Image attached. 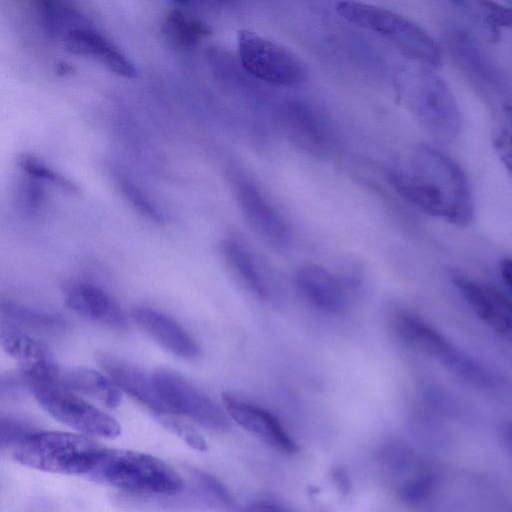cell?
I'll return each instance as SVG.
<instances>
[{
	"label": "cell",
	"mask_w": 512,
	"mask_h": 512,
	"mask_svg": "<svg viewBox=\"0 0 512 512\" xmlns=\"http://www.w3.org/2000/svg\"><path fill=\"white\" fill-rule=\"evenodd\" d=\"M222 254L243 287L254 297L266 299L269 291L252 255L240 242L227 239L222 244Z\"/></svg>",
	"instance_id": "cell-21"
},
{
	"label": "cell",
	"mask_w": 512,
	"mask_h": 512,
	"mask_svg": "<svg viewBox=\"0 0 512 512\" xmlns=\"http://www.w3.org/2000/svg\"><path fill=\"white\" fill-rule=\"evenodd\" d=\"M39 405L53 418L78 432L113 439L121 426L111 415L57 383H25Z\"/></svg>",
	"instance_id": "cell-6"
},
{
	"label": "cell",
	"mask_w": 512,
	"mask_h": 512,
	"mask_svg": "<svg viewBox=\"0 0 512 512\" xmlns=\"http://www.w3.org/2000/svg\"><path fill=\"white\" fill-rule=\"evenodd\" d=\"M157 421L166 429L185 441L197 451H206L208 446L205 438L192 426L173 418L170 414H156Z\"/></svg>",
	"instance_id": "cell-31"
},
{
	"label": "cell",
	"mask_w": 512,
	"mask_h": 512,
	"mask_svg": "<svg viewBox=\"0 0 512 512\" xmlns=\"http://www.w3.org/2000/svg\"><path fill=\"white\" fill-rule=\"evenodd\" d=\"M332 479L337 489L342 494H347L351 488V481L345 470L336 468L332 472Z\"/></svg>",
	"instance_id": "cell-35"
},
{
	"label": "cell",
	"mask_w": 512,
	"mask_h": 512,
	"mask_svg": "<svg viewBox=\"0 0 512 512\" xmlns=\"http://www.w3.org/2000/svg\"><path fill=\"white\" fill-rule=\"evenodd\" d=\"M476 16L491 41L499 38L501 27H512V7L492 1L475 2Z\"/></svg>",
	"instance_id": "cell-27"
},
{
	"label": "cell",
	"mask_w": 512,
	"mask_h": 512,
	"mask_svg": "<svg viewBox=\"0 0 512 512\" xmlns=\"http://www.w3.org/2000/svg\"><path fill=\"white\" fill-rule=\"evenodd\" d=\"M58 385L72 391L93 396L110 408L121 402L120 389L101 372L87 368H70L61 371Z\"/></svg>",
	"instance_id": "cell-20"
},
{
	"label": "cell",
	"mask_w": 512,
	"mask_h": 512,
	"mask_svg": "<svg viewBox=\"0 0 512 512\" xmlns=\"http://www.w3.org/2000/svg\"><path fill=\"white\" fill-rule=\"evenodd\" d=\"M238 61L253 79L282 87H293L306 79L302 62L289 50L250 30L237 35Z\"/></svg>",
	"instance_id": "cell-7"
},
{
	"label": "cell",
	"mask_w": 512,
	"mask_h": 512,
	"mask_svg": "<svg viewBox=\"0 0 512 512\" xmlns=\"http://www.w3.org/2000/svg\"><path fill=\"white\" fill-rule=\"evenodd\" d=\"M104 448L83 435L37 430L13 448L12 457L35 470L86 476Z\"/></svg>",
	"instance_id": "cell-4"
},
{
	"label": "cell",
	"mask_w": 512,
	"mask_h": 512,
	"mask_svg": "<svg viewBox=\"0 0 512 512\" xmlns=\"http://www.w3.org/2000/svg\"><path fill=\"white\" fill-rule=\"evenodd\" d=\"M222 403L228 417L242 429L272 448L289 455L298 451V445L270 411L224 392Z\"/></svg>",
	"instance_id": "cell-10"
},
{
	"label": "cell",
	"mask_w": 512,
	"mask_h": 512,
	"mask_svg": "<svg viewBox=\"0 0 512 512\" xmlns=\"http://www.w3.org/2000/svg\"><path fill=\"white\" fill-rule=\"evenodd\" d=\"M37 13L42 27L51 37L63 38L69 31L89 25L81 12L61 1H39Z\"/></svg>",
	"instance_id": "cell-22"
},
{
	"label": "cell",
	"mask_w": 512,
	"mask_h": 512,
	"mask_svg": "<svg viewBox=\"0 0 512 512\" xmlns=\"http://www.w3.org/2000/svg\"><path fill=\"white\" fill-rule=\"evenodd\" d=\"M245 512H290L284 506L271 501H257L250 504Z\"/></svg>",
	"instance_id": "cell-34"
},
{
	"label": "cell",
	"mask_w": 512,
	"mask_h": 512,
	"mask_svg": "<svg viewBox=\"0 0 512 512\" xmlns=\"http://www.w3.org/2000/svg\"><path fill=\"white\" fill-rule=\"evenodd\" d=\"M435 484L436 480L432 474H418L401 484L398 495L407 504H420L431 495Z\"/></svg>",
	"instance_id": "cell-30"
},
{
	"label": "cell",
	"mask_w": 512,
	"mask_h": 512,
	"mask_svg": "<svg viewBox=\"0 0 512 512\" xmlns=\"http://www.w3.org/2000/svg\"><path fill=\"white\" fill-rule=\"evenodd\" d=\"M337 12L359 28L374 32L391 43L404 56L427 69L441 64L437 42L419 25L389 9L365 3L343 1Z\"/></svg>",
	"instance_id": "cell-3"
},
{
	"label": "cell",
	"mask_w": 512,
	"mask_h": 512,
	"mask_svg": "<svg viewBox=\"0 0 512 512\" xmlns=\"http://www.w3.org/2000/svg\"><path fill=\"white\" fill-rule=\"evenodd\" d=\"M501 435L505 446L512 456V423H505L502 426Z\"/></svg>",
	"instance_id": "cell-37"
},
{
	"label": "cell",
	"mask_w": 512,
	"mask_h": 512,
	"mask_svg": "<svg viewBox=\"0 0 512 512\" xmlns=\"http://www.w3.org/2000/svg\"><path fill=\"white\" fill-rule=\"evenodd\" d=\"M393 189L418 210L459 226H468L474 205L468 179L459 164L444 152L420 145L411 170L388 174Z\"/></svg>",
	"instance_id": "cell-1"
},
{
	"label": "cell",
	"mask_w": 512,
	"mask_h": 512,
	"mask_svg": "<svg viewBox=\"0 0 512 512\" xmlns=\"http://www.w3.org/2000/svg\"><path fill=\"white\" fill-rule=\"evenodd\" d=\"M37 431L30 424L12 417H2L0 423L1 446L13 448Z\"/></svg>",
	"instance_id": "cell-32"
},
{
	"label": "cell",
	"mask_w": 512,
	"mask_h": 512,
	"mask_svg": "<svg viewBox=\"0 0 512 512\" xmlns=\"http://www.w3.org/2000/svg\"><path fill=\"white\" fill-rule=\"evenodd\" d=\"M500 273L503 281L512 291V258H506L501 261Z\"/></svg>",
	"instance_id": "cell-36"
},
{
	"label": "cell",
	"mask_w": 512,
	"mask_h": 512,
	"mask_svg": "<svg viewBox=\"0 0 512 512\" xmlns=\"http://www.w3.org/2000/svg\"><path fill=\"white\" fill-rule=\"evenodd\" d=\"M235 192L246 221L257 234L278 247L289 243L288 226L254 183L239 179Z\"/></svg>",
	"instance_id": "cell-12"
},
{
	"label": "cell",
	"mask_w": 512,
	"mask_h": 512,
	"mask_svg": "<svg viewBox=\"0 0 512 512\" xmlns=\"http://www.w3.org/2000/svg\"><path fill=\"white\" fill-rule=\"evenodd\" d=\"M63 299L65 305L81 317L116 330L127 328L122 309L97 285L88 282L71 283L65 287Z\"/></svg>",
	"instance_id": "cell-15"
},
{
	"label": "cell",
	"mask_w": 512,
	"mask_h": 512,
	"mask_svg": "<svg viewBox=\"0 0 512 512\" xmlns=\"http://www.w3.org/2000/svg\"><path fill=\"white\" fill-rule=\"evenodd\" d=\"M392 328L405 346L436 360L465 382L478 387L492 384L490 375L474 358L419 316L407 311L397 312L392 318Z\"/></svg>",
	"instance_id": "cell-5"
},
{
	"label": "cell",
	"mask_w": 512,
	"mask_h": 512,
	"mask_svg": "<svg viewBox=\"0 0 512 512\" xmlns=\"http://www.w3.org/2000/svg\"><path fill=\"white\" fill-rule=\"evenodd\" d=\"M166 37L178 46L191 48L196 46L210 29L201 20L195 18L182 8H174L168 12L163 22Z\"/></svg>",
	"instance_id": "cell-23"
},
{
	"label": "cell",
	"mask_w": 512,
	"mask_h": 512,
	"mask_svg": "<svg viewBox=\"0 0 512 512\" xmlns=\"http://www.w3.org/2000/svg\"><path fill=\"white\" fill-rule=\"evenodd\" d=\"M62 41L69 52L93 58L120 76H137V69L126 55L91 25L69 31L63 36Z\"/></svg>",
	"instance_id": "cell-16"
},
{
	"label": "cell",
	"mask_w": 512,
	"mask_h": 512,
	"mask_svg": "<svg viewBox=\"0 0 512 512\" xmlns=\"http://www.w3.org/2000/svg\"><path fill=\"white\" fill-rule=\"evenodd\" d=\"M494 150L512 177V134L504 129H497L492 134Z\"/></svg>",
	"instance_id": "cell-33"
},
{
	"label": "cell",
	"mask_w": 512,
	"mask_h": 512,
	"mask_svg": "<svg viewBox=\"0 0 512 512\" xmlns=\"http://www.w3.org/2000/svg\"><path fill=\"white\" fill-rule=\"evenodd\" d=\"M17 164L20 170L28 177L38 181L49 182L70 193H77L79 191L78 186L73 181L33 155H20Z\"/></svg>",
	"instance_id": "cell-26"
},
{
	"label": "cell",
	"mask_w": 512,
	"mask_h": 512,
	"mask_svg": "<svg viewBox=\"0 0 512 512\" xmlns=\"http://www.w3.org/2000/svg\"><path fill=\"white\" fill-rule=\"evenodd\" d=\"M283 118L292 135L308 149L325 151L330 144V134L323 118L309 105L299 101L287 103Z\"/></svg>",
	"instance_id": "cell-18"
},
{
	"label": "cell",
	"mask_w": 512,
	"mask_h": 512,
	"mask_svg": "<svg viewBox=\"0 0 512 512\" xmlns=\"http://www.w3.org/2000/svg\"><path fill=\"white\" fill-rule=\"evenodd\" d=\"M446 42L455 61L469 75L489 85L499 83L494 66L470 32L453 28L447 32Z\"/></svg>",
	"instance_id": "cell-19"
},
{
	"label": "cell",
	"mask_w": 512,
	"mask_h": 512,
	"mask_svg": "<svg viewBox=\"0 0 512 512\" xmlns=\"http://www.w3.org/2000/svg\"><path fill=\"white\" fill-rule=\"evenodd\" d=\"M114 178L121 193L139 213L156 223L164 221L163 212L131 178L119 171Z\"/></svg>",
	"instance_id": "cell-25"
},
{
	"label": "cell",
	"mask_w": 512,
	"mask_h": 512,
	"mask_svg": "<svg viewBox=\"0 0 512 512\" xmlns=\"http://www.w3.org/2000/svg\"><path fill=\"white\" fill-rule=\"evenodd\" d=\"M45 193L38 180L28 177L20 182L17 204L20 212L28 217L37 216L43 207Z\"/></svg>",
	"instance_id": "cell-29"
},
{
	"label": "cell",
	"mask_w": 512,
	"mask_h": 512,
	"mask_svg": "<svg viewBox=\"0 0 512 512\" xmlns=\"http://www.w3.org/2000/svg\"><path fill=\"white\" fill-rule=\"evenodd\" d=\"M2 346L18 364L25 383H57L61 369L47 344L20 331L2 335Z\"/></svg>",
	"instance_id": "cell-11"
},
{
	"label": "cell",
	"mask_w": 512,
	"mask_h": 512,
	"mask_svg": "<svg viewBox=\"0 0 512 512\" xmlns=\"http://www.w3.org/2000/svg\"><path fill=\"white\" fill-rule=\"evenodd\" d=\"M98 363L115 385L156 414H162V406L158 399L152 373L113 355H98Z\"/></svg>",
	"instance_id": "cell-17"
},
{
	"label": "cell",
	"mask_w": 512,
	"mask_h": 512,
	"mask_svg": "<svg viewBox=\"0 0 512 512\" xmlns=\"http://www.w3.org/2000/svg\"><path fill=\"white\" fill-rule=\"evenodd\" d=\"M1 313L8 321L44 332H58L65 329V319L59 314L41 311L21 304L4 301Z\"/></svg>",
	"instance_id": "cell-24"
},
{
	"label": "cell",
	"mask_w": 512,
	"mask_h": 512,
	"mask_svg": "<svg viewBox=\"0 0 512 512\" xmlns=\"http://www.w3.org/2000/svg\"><path fill=\"white\" fill-rule=\"evenodd\" d=\"M380 464L393 475L404 473L411 468L414 461L413 450L401 441L385 444L379 455Z\"/></svg>",
	"instance_id": "cell-28"
},
{
	"label": "cell",
	"mask_w": 512,
	"mask_h": 512,
	"mask_svg": "<svg viewBox=\"0 0 512 512\" xmlns=\"http://www.w3.org/2000/svg\"><path fill=\"white\" fill-rule=\"evenodd\" d=\"M133 321L158 345L175 356L194 359L200 355V347L183 326L169 315L151 307L132 310Z\"/></svg>",
	"instance_id": "cell-14"
},
{
	"label": "cell",
	"mask_w": 512,
	"mask_h": 512,
	"mask_svg": "<svg viewBox=\"0 0 512 512\" xmlns=\"http://www.w3.org/2000/svg\"><path fill=\"white\" fill-rule=\"evenodd\" d=\"M504 113L506 118L508 119V122L512 126V106L511 105H505L503 107Z\"/></svg>",
	"instance_id": "cell-38"
},
{
	"label": "cell",
	"mask_w": 512,
	"mask_h": 512,
	"mask_svg": "<svg viewBox=\"0 0 512 512\" xmlns=\"http://www.w3.org/2000/svg\"><path fill=\"white\" fill-rule=\"evenodd\" d=\"M295 285L302 297L326 315H338L347 305L345 284L326 268L307 263L295 273Z\"/></svg>",
	"instance_id": "cell-13"
},
{
	"label": "cell",
	"mask_w": 512,
	"mask_h": 512,
	"mask_svg": "<svg viewBox=\"0 0 512 512\" xmlns=\"http://www.w3.org/2000/svg\"><path fill=\"white\" fill-rule=\"evenodd\" d=\"M86 476L130 492L172 495L184 487L181 475L162 459L125 449L104 448Z\"/></svg>",
	"instance_id": "cell-2"
},
{
	"label": "cell",
	"mask_w": 512,
	"mask_h": 512,
	"mask_svg": "<svg viewBox=\"0 0 512 512\" xmlns=\"http://www.w3.org/2000/svg\"><path fill=\"white\" fill-rule=\"evenodd\" d=\"M406 98L418 118L434 132L455 136L461 128V116L454 95L446 83L430 69L410 74Z\"/></svg>",
	"instance_id": "cell-9"
},
{
	"label": "cell",
	"mask_w": 512,
	"mask_h": 512,
	"mask_svg": "<svg viewBox=\"0 0 512 512\" xmlns=\"http://www.w3.org/2000/svg\"><path fill=\"white\" fill-rule=\"evenodd\" d=\"M152 375L162 414L182 415L214 431L229 428V417L224 408L180 373L159 368Z\"/></svg>",
	"instance_id": "cell-8"
}]
</instances>
